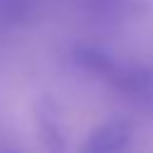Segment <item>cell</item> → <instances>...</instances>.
Here are the masks:
<instances>
[{"mask_svg": "<svg viewBox=\"0 0 153 153\" xmlns=\"http://www.w3.org/2000/svg\"><path fill=\"white\" fill-rule=\"evenodd\" d=\"M72 62L79 69L110 84L124 98L141 105H153V69L148 65L120 60L93 43H76L72 48Z\"/></svg>", "mask_w": 153, "mask_h": 153, "instance_id": "obj_1", "label": "cell"}, {"mask_svg": "<svg viewBox=\"0 0 153 153\" xmlns=\"http://www.w3.org/2000/svg\"><path fill=\"white\" fill-rule=\"evenodd\" d=\"M134 139V127L124 117H110L93 127L76 153H127Z\"/></svg>", "mask_w": 153, "mask_h": 153, "instance_id": "obj_2", "label": "cell"}, {"mask_svg": "<svg viewBox=\"0 0 153 153\" xmlns=\"http://www.w3.org/2000/svg\"><path fill=\"white\" fill-rule=\"evenodd\" d=\"M36 124H38V134L43 146L50 153H65L67 148V136H65V127L60 120L57 108L50 100H41L36 108Z\"/></svg>", "mask_w": 153, "mask_h": 153, "instance_id": "obj_3", "label": "cell"}, {"mask_svg": "<svg viewBox=\"0 0 153 153\" xmlns=\"http://www.w3.org/2000/svg\"><path fill=\"white\" fill-rule=\"evenodd\" d=\"M43 0H0V31L19 29L38 17Z\"/></svg>", "mask_w": 153, "mask_h": 153, "instance_id": "obj_4", "label": "cell"}, {"mask_svg": "<svg viewBox=\"0 0 153 153\" xmlns=\"http://www.w3.org/2000/svg\"><path fill=\"white\" fill-rule=\"evenodd\" d=\"M76 5L96 17H115L127 7V0H76Z\"/></svg>", "mask_w": 153, "mask_h": 153, "instance_id": "obj_5", "label": "cell"}, {"mask_svg": "<svg viewBox=\"0 0 153 153\" xmlns=\"http://www.w3.org/2000/svg\"><path fill=\"white\" fill-rule=\"evenodd\" d=\"M0 153H19V151H14V148H5V146H0Z\"/></svg>", "mask_w": 153, "mask_h": 153, "instance_id": "obj_6", "label": "cell"}]
</instances>
